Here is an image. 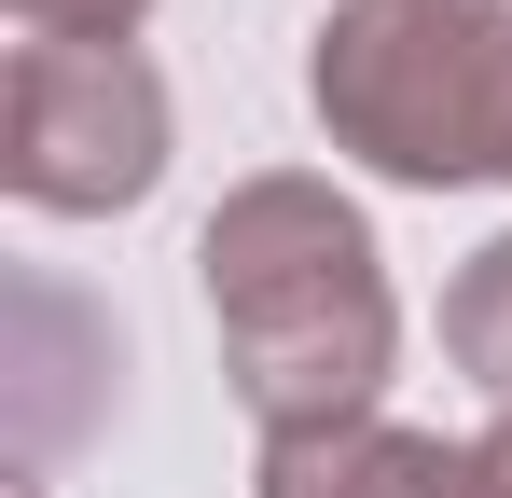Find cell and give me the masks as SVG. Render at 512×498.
I'll return each instance as SVG.
<instances>
[{"label":"cell","instance_id":"6da1fadb","mask_svg":"<svg viewBox=\"0 0 512 498\" xmlns=\"http://www.w3.org/2000/svg\"><path fill=\"white\" fill-rule=\"evenodd\" d=\"M194 277H208V319H222V360H236V402L263 415V443L374 415L402 319H388L374 222L333 180H236L194 236Z\"/></svg>","mask_w":512,"mask_h":498},{"label":"cell","instance_id":"7a4b0ae2","mask_svg":"<svg viewBox=\"0 0 512 498\" xmlns=\"http://www.w3.org/2000/svg\"><path fill=\"white\" fill-rule=\"evenodd\" d=\"M305 97L388 180H512V0H346Z\"/></svg>","mask_w":512,"mask_h":498},{"label":"cell","instance_id":"3957f363","mask_svg":"<svg viewBox=\"0 0 512 498\" xmlns=\"http://www.w3.org/2000/svg\"><path fill=\"white\" fill-rule=\"evenodd\" d=\"M0 180L28 208H139L167 180V83L125 42H14L0 70Z\"/></svg>","mask_w":512,"mask_h":498},{"label":"cell","instance_id":"277c9868","mask_svg":"<svg viewBox=\"0 0 512 498\" xmlns=\"http://www.w3.org/2000/svg\"><path fill=\"white\" fill-rule=\"evenodd\" d=\"M263 498H499L485 457H457V443H429V429H291V443H263Z\"/></svg>","mask_w":512,"mask_h":498},{"label":"cell","instance_id":"5b68a950","mask_svg":"<svg viewBox=\"0 0 512 498\" xmlns=\"http://www.w3.org/2000/svg\"><path fill=\"white\" fill-rule=\"evenodd\" d=\"M443 346H457L471 388H499V402H512V236L471 249V277L443 291Z\"/></svg>","mask_w":512,"mask_h":498},{"label":"cell","instance_id":"8992f818","mask_svg":"<svg viewBox=\"0 0 512 498\" xmlns=\"http://www.w3.org/2000/svg\"><path fill=\"white\" fill-rule=\"evenodd\" d=\"M14 14H28V42H125L153 0H14Z\"/></svg>","mask_w":512,"mask_h":498},{"label":"cell","instance_id":"52a82bcc","mask_svg":"<svg viewBox=\"0 0 512 498\" xmlns=\"http://www.w3.org/2000/svg\"><path fill=\"white\" fill-rule=\"evenodd\" d=\"M485 471H499V498H512V402H499V429H485Z\"/></svg>","mask_w":512,"mask_h":498}]
</instances>
